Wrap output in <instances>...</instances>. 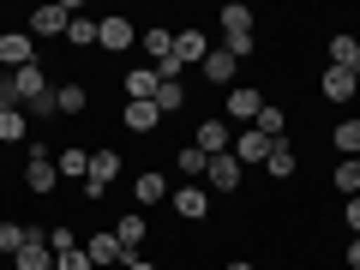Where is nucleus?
Returning <instances> with one entry per match:
<instances>
[{
    "label": "nucleus",
    "instance_id": "f257e3e1",
    "mask_svg": "<svg viewBox=\"0 0 360 270\" xmlns=\"http://www.w3.org/2000/svg\"><path fill=\"white\" fill-rule=\"evenodd\" d=\"M54 90H49V72H42V60L37 66H18L13 72V103H25V108H37V103H49Z\"/></svg>",
    "mask_w": 360,
    "mask_h": 270
},
{
    "label": "nucleus",
    "instance_id": "f03ea898",
    "mask_svg": "<svg viewBox=\"0 0 360 270\" xmlns=\"http://www.w3.org/2000/svg\"><path fill=\"white\" fill-rule=\"evenodd\" d=\"M13 270H54V246H49V234L30 229V234H25V246L13 252Z\"/></svg>",
    "mask_w": 360,
    "mask_h": 270
},
{
    "label": "nucleus",
    "instance_id": "7ed1b4c3",
    "mask_svg": "<svg viewBox=\"0 0 360 270\" xmlns=\"http://www.w3.org/2000/svg\"><path fill=\"white\" fill-rule=\"evenodd\" d=\"M54 180H60V168H54V156L37 144V150L25 156V186L30 193H54Z\"/></svg>",
    "mask_w": 360,
    "mask_h": 270
},
{
    "label": "nucleus",
    "instance_id": "20e7f679",
    "mask_svg": "<svg viewBox=\"0 0 360 270\" xmlns=\"http://www.w3.org/2000/svg\"><path fill=\"white\" fill-rule=\"evenodd\" d=\"M0 66H37V42H30V30H6L0 37Z\"/></svg>",
    "mask_w": 360,
    "mask_h": 270
},
{
    "label": "nucleus",
    "instance_id": "39448f33",
    "mask_svg": "<svg viewBox=\"0 0 360 270\" xmlns=\"http://www.w3.org/2000/svg\"><path fill=\"white\" fill-rule=\"evenodd\" d=\"M205 180H210V193H240V162H234V150H222V156H210V168H205Z\"/></svg>",
    "mask_w": 360,
    "mask_h": 270
},
{
    "label": "nucleus",
    "instance_id": "423d86ee",
    "mask_svg": "<svg viewBox=\"0 0 360 270\" xmlns=\"http://www.w3.org/2000/svg\"><path fill=\"white\" fill-rule=\"evenodd\" d=\"M66 25H72V6H37L30 13V42L37 37H66Z\"/></svg>",
    "mask_w": 360,
    "mask_h": 270
},
{
    "label": "nucleus",
    "instance_id": "0eeeda50",
    "mask_svg": "<svg viewBox=\"0 0 360 270\" xmlns=\"http://www.w3.org/2000/svg\"><path fill=\"white\" fill-rule=\"evenodd\" d=\"M229 150H234V162H264V156L276 150V139H264V132H258V127H246L240 139L229 144Z\"/></svg>",
    "mask_w": 360,
    "mask_h": 270
},
{
    "label": "nucleus",
    "instance_id": "6e6552de",
    "mask_svg": "<svg viewBox=\"0 0 360 270\" xmlns=\"http://www.w3.org/2000/svg\"><path fill=\"white\" fill-rule=\"evenodd\" d=\"M156 90H162L156 66H132L127 72V103H156Z\"/></svg>",
    "mask_w": 360,
    "mask_h": 270
},
{
    "label": "nucleus",
    "instance_id": "1a4fd4ad",
    "mask_svg": "<svg viewBox=\"0 0 360 270\" xmlns=\"http://www.w3.org/2000/svg\"><path fill=\"white\" fill-rule=\"evenodd\" d=\"M258 108H264V96H258L252 84H234V90H229V120H246V127H252Z\"/></svg>",
    "mask_w": 360,
    "mask_h": 270
},
{
    "label": "nucleus",
    "instance_id": "9d476101",
    "mask_svg": "<svg viewBox=\"0 0 360 270\" xmlns=\"http://www.w3.org/2000/svg\"><path fill=\"white\" fill-rule=\"evenodd\" d=\"M115 240H120L127 258H139V246H144V217H139V210H127V217L115 222Z\"/></svg>",
    "mask_w": 360,
    "mask_h": 270
},
{
    "label": "nucleus",
    "instance_id": "9b49d317",
    "mask_svg": "<svg viewBox=\"0 0 360 270\" xmlns=\"http://www.w3.org/2000/svg\"><path fill=\"white\" fill-rule=\"evenodd\" d=\"M84 252H90V264H127V252H120L115 229H108V234H90V240H84Z\"/></svg>",
    "mask_w": 360,
    "mask_h": 270
},
{
    "label": "nucleus",
    "instance_id": "f8f14e48",
    "mask_svg": "<svg viewBox=\"0 0 360 270\" xmlns=\"http://www.w3.org/2000/svg\"><path fill=\"white\" fill-rule=\"evenodd\" d=\"M205 54H210V42H205V30H180V37H174V60L180 66H205Z\"/></svg>",
    "mask_w": 360,
    "mask_h": 270
},
{
    "label": "nucleus",
    "instance_id": "ddd939ff",
    "mask_svg": "<svg viewBox=\"0 0 360 270\" xmlns=\"http://www.w3.org/2000/svg\"><path fill=\"white\" fill-rule=\"evenodd\" d=\"M132 198H139V205H162V198H168V174H156V168H144V174L132 180Z\"/></svg>",
    "mask_w": 360,
    "mask_h": 270
},
{
    "label": "nucleus",
    "instance_id": "4468645a",
    "mask_svg": "<svg viewBox=\"0 0 360 270\" xmlns=\"http://www.w3.org/2000/svg\"><path fill=\"white\" fill-rule=\"evenodd\" d=\"M198 150H205V156H222V150H229V120H198Z\"/></svg>",
    "mask_w": 360,
    "mask_h": 270
},
{
    "label": "nucleus",
    "instance_id": "2eb2a0df",
    "mask_svg": "<svg viewBox=\"0 0 360 270\" xmlns=\"http://www.w3.org/2000/svg\"><path fill=\"white\" fill-rule=\"evenodd\" d=\"M174 210H180L186 222L210 217V193H205V186H180V193H174Z\"/></svg>",
    "mask_w": 360,
    "mask_h": 270
},
{
    "label": "nucleus",
    "instance_id": "dca6fc26",
    "mask_svg": "<svg viewBox=\"0 0 360 270\" xmlns=\"http://www.w3.org/2000/svg\"><path fill=\"white\" fill-rule=\"evenodd\" d=\"M354 84H360L354 72H342V66H324V103H348V96H354Z\"/></svg>",
    "mask_w": 360,
    "mask_h": 270
},
{
    "label": "nucleus",
    "instance_id": "f3484780",
    "mask_svg": "<svg viewBox=\"0 0 360 270\" xmlns=\"http://www.w3.org/2000/svg\"><path fill=\"white\" fill-rule=\"evenodd\" d=\"M330 66L360 78V37H330Z\"/></svg>",
    "mask_w": 360,
    "mask_h": 270
},
{
    "label": "nucleus",
    "instance_id": "a211bd4d",
    "mask_svg": "<svg viewBox=\"0 0 360 270\" xmlns=\"http://www.w3.org/2000/svg\"><path fill=\"white\" fill-rule=\"evenodd\" d=\"M295 168H300V156H295V144H288V139H283V144H276V150L264 156V174H270V180H288V174H295Z\"/></svg>",
    "mask_w": 360,
    "mask_h": 270
},
{
    "label": "nucleus",
    "instance_id": "6ab92c4d",
    "mask_svg": "<svg viewBox=\"0 0 360 270\" xmlns=\"http://www.w3.org/2000/svg\"><path fill=\"white\" fill-rule=\"evenodd\" d=\"M96 42H103V49H132V18H103V30H96Z\"/></svg>",
    "mask_w": 360,
    "mask_h": 270
},
{
    "label": "nucleus",
    "instance_id": "aec40b11",
    "mask_svg": "<svg viewBox=\"0 0 360 270\" xmlns=\"http://www.w3.org/2000/svg\"><path fill=\"white\" fill-rule=\"evenodd\" d=\"M234 72H240V60H234L229 49H210V54H205V78H210V84H229Z\"/></svg>",
    "mask_w": 360,
    "mask_h": 270
},
{
    "label": "nucleus",
    "instance_id": "412c9836",
    "mask_svg": "<svg viewBox=\"0 0 360 270\" xmlns=\"http://www.w3.org/2000/svg\"><path fill=\"white\" fill-rule=\"evenodd\" d=\"M330 180H336V193H342V198H360V156H342Z\"/></svg>",
    "mask_w": 360,
    "mask_h": 270
},
{
    "label": "nucleus",
    "instance_id": "4be33fe9",
    "mask_svg": "<svg viewBox=\"0 0 360 270\" xmlns=\"http://www.w3.org/2000/svg\"><path fill=\"white\" fill-rule=\"evenodd\" d=\"M240 30H252V6L229 0V6H222V37H240Z\"/></svg>",
    "mask_w": 360,
    "mask_h": 270
},
{
    "label": "nucleus",
    "instance_id": "5701e85b",
    "mask_svg": "<svg viewBox=\"0 0 360 270\" xmlns=\"http://www.w3.org/2000/svg\"><path fill=\"white\" fill-rule=\"evenodd\" d=\"M30 132V120H25V108H0V144H18Z\"/></svg>",
    "mask_w": 360,
    "mask_h": 270
},
{
    "label": "nucleus",
    "instance_id": "b1692460",
    "mask_svg": "<svg viewBox=\"0 0 360 270\" xmlns=\"http://www.w3.org/2000/svg\"><path fill=\"white\" fill-rule=\"evenodd\" d=\"M120 120H127L132 132H156V120H162V115H156V103H127V115H120Z\"/></svg>",
    "mask_w": 360,
    "mask_h": 270
},
{
    "label": "nucleus",
    "instance_id": "393cba45",
    "mask_svg": "<svg viewBox=\"0 0 360 270\" xmlns=\"http://www.w3.org/2000/svg\"><path fill=\"white\" fill-rule=\"evenodd\" d=\"M252 127L264 132V139H276V144H283V127H288V115H283L276 103H264V108H258V120H252Z\"/></svg>",
    "mask_w": 360,
    "mask_h": 270
},
{
    "label": "nucleus",
    "instance_id": "a878e982",
    "mask_svg": "<svg viewBox=\"0 0 360 270\" xmlns=\"http://www.w3.org/2000/svg\"><path fill=\"white\" fill-rule=\"evenodd\" d=\"M174 162H180V180H186V186H193V180H198V174H205V168H210V156L198 150V144H186V150L174 156Z\"/></svg>",
    "mask_w": 360,
    "mask_h": 270
},
{
    "label": "nucleus",
    "instance_id": "bb28decb",
    "mask_svg": "<svg viewBox=\"0 0 360 270\" xmlns=\"http://www.w3.org/2000/svg\"><path fill=\"white\" fill-rule=\"evenodd\" d=\"M144 54H150V60L162 66L168 54H174V30H162V25H156V30H144Z\"/></svg>",
    "mask_w": 360,
    "mask_h": 270
},
{
    "label": "nucleus",
    "instance_id": "cd10ccee",
    "mask_svg": "<svg viewBox=\"0 0 360 270\" xmlns=\"http://www.w3.org/2000/svg\"><path fill=\"white\" fill-rule=\"evenodd\" d=\"M54 168H60L66 180H84V174H90V156L72 144V150H60V156H54Z\"/></svg>",
    "mask_w": 360,
    "mask_h": 270
},
{
    "label": "nucleus",
    "instance_id": "c85d7f7f",
    "mask_svg": "<svg viewBox=\"0 0 360 270\" xmlns=\"http://www.w3.org/2000/svg\"><path fill=\"white\" fill-rule=\"evenodd\" d=\"M96 30H103V18H72V25H66V42H72V49H90Z\"/></svg>",
    "mask_w": 360,
    "mask_h": 270
},
{
    "label": "nucleus",
    "instance_id": "c756f323",
    "mask_svg": "<svg viewBox=\"0 0 360 270\" xmlns=\"http://www.w3.org/2000/svg\"><path fill=\"white\" fill-rule=\"evenodd\" d=\"M84 108V84H60L54 90V115H78Z\"/></svg>",
    "mask_w": 360,
    "mask_h": 270
},
{
    "label": "nucleus",
    "instance_id": "7c9ffc66",
    "mask_svg": "<svg viewBox=\"0 0 360 270\" xmlns=\"http://www.w3.org/2000/svg\"><path fill=\"white\" fill-rule=\"evenodd\" d=\"M336 150H342V156H360V115L336 127Z\"/></svg>",
    "mask_w": 360,
    "mask_h": 270
},
{
    "label": "nucleus",
    "instance_id": "2f4dec72",
    "mask_svg": "<svg viewBox=\"0 0 360 270\" xmlns=\"http://www.w3.org/2000/svg\"><path fill=\"white\" fill-rule=\"evenodd\" d=\"M180 108H186V90H180V84H162V90H156V115H180Z\"/></svg>",
    "mask_w": 360,
    "mask_h": 270
},
{
    "label": "nucleus",
    "instance_id": "473e14b6",
    "mask_svg": "<svg viewBox=\"0 0 360 270\" xmlns=\"http://www.w3.org/2000/svg\"><path fill=\"white\" fill-rule=\"evenodd\" d=\"M54 270H96V264H90L84 246H72V252H54Z\"/></svg>",
    "mask_w": 360,
    "mask_h": 270
},
{
    "label": "nucleus",
    "instance_id": "72a5a7b5",
    "mask_svg": "<svg viewBox=\"0 0 360 270\" xmlns=\"http://www.w3.org/2000/svg\"><path fill=\"white\" fill-rule=\"evenodd\" d=\"M25 234H30V229H18V222H0V252L13 258L18 246H25Z\"/></svg>",
    "mask_w": 360,
    "mask_h": 270
},
{
    "label": "nucleus",
    "instance_id": "f704fd0d",
    "mask_svg": "<svg viewBox=\"0 0 360 270\" xmlns=\"http://www.w3.org/2000/svg\"><path fill=\"white\" fill-rule=\"evenodd\" d=\"M222 49H229V54H234V60H246V54H252V49H258V37H252V30H240V37H229V42H222Z\"/></svg>",
    "mask_w": 360,
    "mask_h": 270
},
{
    "label": "nucleus",
    "instance_id": "c9c22d12",
    "mask_svg": "<svg viewBox=\"0 0 360 270\" xmlns=\"http://www.w3.org/2000/svg\"><path fill=\"white\" fill-rule=\"evenodd\" d=\"M49 246H54V252H72L78 234H72V229H49Z\"/></svg>",
    "mask_w": 360,
    "mask_h": 270
},
{
    "label": "nucleus",
    "instance_id": "e433bc0d",
    "mask_svg": "<svg viewBox=\"0 0 360 270\" xmlns=\"http://www.w3.org/2000/svg\"><path fill=\"white\" fill-rule=\"evenodd\" d=\"M342 222H348V229L360 234V198H348V205H342Z\"/></svg>",
    "mask_w": 360,
    "mask_h": 270
},
{
    "label": "nucleus",
    "instance_id": "4c0bfd02",
    "mask_svg": "<svg viewBox=\"0 0 360 270\" xmlns=\"http://www.w3.org/2000/svg\"><path fill=\"white\" fill-rule=\"evenodd\" d=\"M348 270H360V234L348 240Z\"/></svg>",
    "mask_w": 360,
    "mask_h": 270
},
{
    "label": "nucleus",
    "instance_id": "58836bf2",
    "mask_svg": "<svg viewBox=\"0 0 360 270\" xmlns=\"http://www.w3.org/2000/svg\"><path fill=\"white\" fill-rule=\"evenodd\" d=\"M120 270H156V264H150V258H127V264H120Z\"/></svg>",
    "mask_w": 360,
    "mask_h": 270
},
{
    "label": "nucleus",
    "instance_id": "ea45409f",
    "mask_svg": "<svg viewBox=\"0 0 360 270\" xmlns=\"http://www.w3.org/2000/svg\"><path fill=\"white\" fill-rule=\"evenodd\" d=\"M229 270H252V264H246V258H229Z\"/></svg>",
    "mask_w": 360,
    "mask_h": 270
}]
</instances>
